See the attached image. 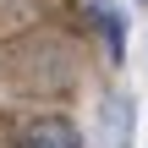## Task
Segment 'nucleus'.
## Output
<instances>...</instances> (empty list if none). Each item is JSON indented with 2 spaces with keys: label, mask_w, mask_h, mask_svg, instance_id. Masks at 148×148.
Instances as JSON below:
<instances>
[{
  "label": "nucleus",
  "mask_w": 148,
  "mask_h": 148,
  "mask_svg": "<svg viewBox=\"0 0 148 148\" xmlns=\"http://www.w3.org/2000/svg\"><path fill=\"white\" fill-rule=\"evenodd\" d=\"M132 137H137V99L110 93L99 104V148H132Z\"/></svg>",
  "instance_id": "nucleus-1"
},
{
  "label": "nucleus",
  "mask_w": 148,
  "mask_h": 148,
  "mask_svg": "<svg viewBox=\"0 0 148 148\" xmlns=\"http://www.w3.org/2000/svg\"><path fill=\"white\" fill-rule=\"evenodd\" d=\"M16 148H82V132H77L66 115H38V121L22 126Z\"/></svg>",
  "instance_id": "nucleus-2"
},
{
  "label": "nucleus",
  "mask_w": 148,
  "mask_h": 148,
  "mask_svg": "<svg viewBox=\"0 0 148 148\" xmlns=\"http://www.w3.org/2000/svg\"><path fill=\"white\" fill-rule=\"evenodd\" d=\"M88 16L99 22L110 60H121V55H126V11H121V5H110V0H88Z\"/></svg>",
  "instance_id": "nucleus-3"
}]
</instances>
